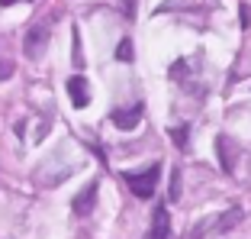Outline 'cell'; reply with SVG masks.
<instances>
[{"instance_id": "obj_1", "label": "cell", "mask_w": 251, "mask_h": 239, "mask_svg": "<svg viewBox=\"0 0 251 239\" xmlns=\"http://www.w3.org/2000/svg\"><path fill=\"white\" fill-rule=\"evenodd\" d=\"M123 178L129 181V191H132L139 201H148V197L155 194V187H158V178H161V165H151V168H145V172H139V175L126 172Z\"/></svg>"}, {"instance_id": "obj_2", "label": "cell", "mask_w": 251, "mask_h": 239, "mask_svg": "<svg viewBox=\"0 0 251 239\" xmlns=\"http://www.w3.org/2000/svg\"><path fill=\"white\" fill-rule=\"evenodd\" d=\"M49 36H52V26H49V23H36V26L26 32V39H23V52L29 55L32 61H39L45 55V49H49Z\"/></svg>"}, {"instance_id": "obj_3", "label": "cell", "mask_w": 251, "mask_h": 239, "mask_svg": "<svg viewBox=\"0 0 251 239\" xmlns=\"http://www.w3.org/2000/svg\"><path fill=\"white\" fill-rule=\"evenodd\" d=\"M113 120V126L123 129V133H129V129L139 126V120H142V104H129V107H116V110L110 113Z\"/></svg>"}, {"instance_id": "obj_4", "label": "cell", "mask_w": 251, "mask_h": 239, "mask_svg": "<svg viewBox=\"0 0 251 239\" xmlns=\"http://www.w3.org/2000/svg\"><path fill=\"white\" fill-rule=\"evenodd\" d=\"M68 97H71L74 107H87L90 104V88H87V78L84 75L68 78Z\"/></svg>"}, {"instance_id": "obj_5", "label": "cell", "mask_w": 251, "mask_h": 239, "mask_svg": "<svg viewBox=\"0 0 251 239\" xmlns=\"http://www.w3.org/2000/svg\"><path fill=\"white\" fill-rule=\"evenodd\" d=\"M145 239H171V217L164 207H155V217H151V230Z\"/></svg>"}, {"instance_id": "obj_6", "label": "cell", "mask_w": 251, "mask_h": 239, "mask_svg": "<svg viewBox=\"0 0 251 239\" xmlns=\"http://www.w3.org/2000/svg\"><path fill=\"white\" fill-rule=\"evenodd\" d=\"M97 204V181H90L87 191H81V194L74 197V217H87L90 210H94Z\"/></svg>"}, {"instance_id": "obj_7", "label": "cell", "mask_w": 251, "mask_h": 239, "mask_svg": "<svg viewBox=\"0 0 251 239\" xmlns=\"http://www.w3.org/2000/svg\"><path fill=\"white\" fill-rule=\"evenodd\" d=\"M216 149H219V165H222V172H235V155H232V152H235V146H232V139L229 136H219V139H216Z\"/></svg>"}, {"instance_id": "obj_8", "label": "cell", "mask_w": 251, "mask_h": 239, "mask_svg": "<svg viewBox=\"0 0 251 239\" xmlns=\"http://www.w3.org/2000/svg\"><path fill=\"white\" fill-rule=\"evenodd\" d=\"M13 71H16V65H13V59H10V49H7V42L0 39V81L13 78Z\"/></svg>"}, {"instance_id": "obj_9", "label": "cell", "mask_w": 251, "mask_h": 239, "mask_svg": "<svg viewBox=\"0 0 251 239\" xmlns=\"http://www.w3.org/2000/svg\"><path fill=\"white\" fill-rule=\"evenodd\" d=\"M168 194H171V201H177V197H180V172H177V168L171 172V187H168Z\"/></svg>"}, {"instance_id": "obj_10", "label": "cell", "mask_w": 251, "mask_h": 239, "mask_svg": "<svg viewBox=\"0 0 251 239\" xmlns=\"http://www.w3.org/2000/svg\"><path fill=\"white\" fill-rule=\"evenodd\" d=\"M116 59H119V61H129V59H132V42H129V39H123V42H119Z\"/></svg>"}, {"instance_id": "obj_11", "label": "cell", "mask_w": 251, "mask_h": 239, "mask_svg": "<svg viewBox=\"0 0 251 239\" xmlns=\"http://www.w3.org/2000/svg\"><path fill=\"white\" fill-rule=\"evenodd\" d=\"M171 139H174L180 149H184V146H187V129H184V126H174V129H171Z\"/></svg>"}, {"instance_id": "obj_12", "label": "cell", "mask_w": 251, "mask_h": 239, "mask_svg": "<svg viewBox=\"0 0 251 239\" xmlns=\"http://www.w3.org/2000/svg\"><path fill=\"white\" fill-rule=\"evenodd\" d=\"M0 3H3V7H7V3H16V0H0Z\"/></svg>"}]
</instances>
